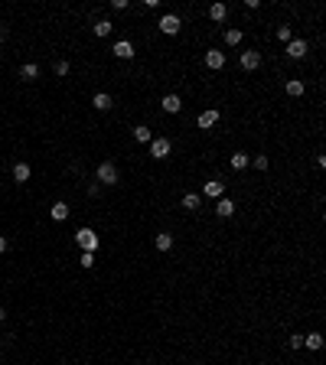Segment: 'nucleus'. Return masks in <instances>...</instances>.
Returning a JSON list of instances; mask_svg holds the SVG:
<instances>
[{
	"mask_svg": "<svg viewBox=\"0 0 326 365\" xmlns=\"http://www.w3.org/2000/svg\"><path fill=\"white\" fill-rule=\"evenodd\" d=\"M95 179H98V186H114V183H117V166L111 163V160L98 163V170H95Z\"/></svg>",
	"mask_w": 326,
	"mask_h": 365,
	"instance_id": "f257e3e1",
	"label": "nucleus"
},
{
	"mask_svg": "<svg viewBox=\"0 0 326 365\" xmlns=\"http://www.w3.org/2000/svg\"><path fill=\"white\" fill-rule=\"evenodd\" d=\"M75 241H78L82 251H98V232H95V228H78Z\"/></svg>",
	"mask_w": 326,
	"mask_h": 365,
	"instance_id": "f03ea898",
	"label": "nucleus"
},
{
	"mask_svg": "<svg viewBox=\"0 0 326 365\" xmlns=\"http://www.w3.org/2000/svg\"><path fill=\"white\" fill-rule=\"evenodd\" d=\"M170 150H173L170 137H150V156H154V160H166Z\"/></svg>",
	"mask_w": 326,
	"mask_h": 365,
	"instance_id": "7ed1b4c3",
	"label": "nucleus"
},
{
	"mask_svg": "<svg viewBox=\"0 0 326 365\" xmlns=\"http://www.w3.org/2000/svg\"><path fill=\"white\" fill-rule=\"evenodd\" d=\"M179 26H183V23H179L176 13H163V16H160V33H166V36H176Z\"/></svg>",
	"mask_w": 326,
	"mask_h": 365,
	"instance_id": "20e7f679",
	"label": "nucleus"
},
{
	"mask_svg": "<svg viewBox=\"0 0 326 365\" xmlns=\"http://www.w3.org/2000/svg\"><path fill=\"white\" fill-rule=\"evenodd\" d=\"M111 52H114L117 59H134V43L131 39H117L114 46H111Z\"/></svg>",
	"mask_w": 326,
	"mask_h": 365,
	"instance_id": "39448f33",
	"label": "nucleus"
},
{
	"mask_svg": "<svg viewBox=\"0 0 326 365\" xmlns=\"http://www.w3.org/2000/svg\"><path fill=\"white\" fill-rule=\"evenodd\" d=\"M258 65H261V52H255V49L241 52V69H245V72H255Z\"/></svg>",
	"mask_w": 326,
	"mask_h": 365,
	"instance_id": "423d86ee",
	"label": "nucleus"
},
{
	"mask_svg": "<svg viewBox=\"0 0 326 365\" xmlns=\"http://www.w3.org/2000/svg\"><path fill=\"white\" fill-rule=\"evenodd\" d=\"M287 55H290V59H303V55H307V39H290V43H287Z\"/></svg>",
	"mask_w": 326,
	"mask_h": 365,
	"instance_id": "0eeeda50",
	"label": "nucleus"
},
{
	"mask_svg": "<svg viewBox=\"0 0 326 365\" xmlns=\"http://www.w3.org/2000/svg\"><path fill=\"white\" fill-rule=\"evenodd\" d=\"M216 215H218V218H232V215H235V202L222 196V199L216 202Z\"/></svg>",
	"mask_w": 326,
	"mask_h": 365,
	"instance_id": "6e6552de",
	"label": "nucleus"
},
{
	"mask_svg": "<svg viewBox=\"0 0 326 365\" xmlns=\"http://www.w3.org/2000/svg\"><path fill=\"white\" fill-rule=\"evenodd\" d=\"M160 108L166 111V114H179V108H183V101H179V95H166Z\"/></svg>",
	"mask_w": 326,
	"mask_h": 365,
	"instance_id": "1a4fd4ad",
	"label": "nucleus"
},
{
	"mask_svg": "<svg viewBox=\"0 0 326 365\" xmlns=\"http://www.w3.org/2000/svg\"><path fill=\"white\" fill-rule=\"evenodd\" d=\"M206 65H209V69H222V65H225V52L209 49V52H206Z\"/></svg>",
	"mask_w": 326,
	"mask_h": 365,
	"instance_id": "9d476101",
	"label": "nucleus"
},
{
	"mask_svg": "<svg viewBox=\"0 0 326 365\" xmlns=\"http://www.w3.org/2000/svg\"><path fill=\"white\" fill-rule=\"evenodd\" d=\"M222 193H225V186H222L218 179H209L206 189H202V196H209V199H222Z\"/></svg>",
	"mask_w": 326,
	"mask_h": 365,
	"instance_id": "9b49d317",
	"label": "nucleus"
},
{
	"mask_svg": "<svg viewBox=\"0 0 326 365\" xmlns=\"http://www.w3.org/2000/svg\"><path fill=\"white\" fill-rule=\"evenodd\" d=\"M216 121H218V111H216V108L202 111V114L196 117V124H199V127H212V124H216Z\"/></svg>",
	"mask_w": 326,
	"mask_h": 365,
	"instance_id": "f8f14e48",
	"label": "nucleus"
},
{
	"mask_svg": "<svg viewBox=\"0 0 326 365\" xmlns=\"http://www.w3.org/2000/svg\"><path fill=\"white\" fill-rule=\"evenodd\" d=\"M30 163H23V160H20V163H13V179L16 183H26V179H30Z\"/></svg>",
	"mask_w": 326,
	"mask_h": 365,
	"instance_id": "ddd939ff",
	"label": "nucleus"
},
{
	"mask_svg": "<svg viewBox=\"0 0 326 365\" xmlns=\"http://www.w3.org/2000/svg\"><path fill=\"white\" fill-rule=\"evenodd\" d=\"M20 78H23V82H36V78H39V65L36 62H26L23 69H20Z\"/></svg>",
	"mask_w": 326,
	"mask_h": 365,
	"instance_id": "4468645a",
	"label": "nucleus"
},
{
	"mask_svg": "<svg viewBox=\"0 0 326 365\" xmlns=\"http://www.w3.org/2000/svg\"><path fill=\"white\" fill-rule=\"evenodd\" d=\"M199 206H202V196H199V193H186V196H183V209L196 212Z\"/></svg>",
	"mask_w": 326,
	"mask_h": 365,
	"instance_id": "2eb2a0df",
	"label": "nucleus"
},
{
	"mask_svg": "<svg viewBox=\"0 0 326 365\" xmlns=\"http://www.w3.org/2000/svg\"><path fill=\"white\" fill-rule=\"evenodd\" d=\"M49 212H53L55 222H65V218H69V202H55V206H53Z\"/></svg>",
	"mask_w": 326,
	"mask_h": 365,
	"instance_id": "dca6fc26",
	"label": "nucleus"
},
{
	"mask_svg": "<svg viewBox=\"0 0 326 365\" xmlns=\"http://www.w3.org/2000/svg\"><path fill=\"white\" fill-rule=\"evenodd\" d=\"M209 16L216 20V23H222V20L228 16V7H225V3H212V7H209Z\"/></svg>",
	"mask_w": 326,
	"mask_h": 365,
	"instance_id": "f3484780",
	"label": "nucleus"
},
{
	"mask_svg": "<svg viewBox=\"0 0 326 365\" xmlns=\"http://www.w3.org/2000/svg\"><path fill=\"white\" fill-rule=\"evenodd\" d=\"M92 104H95L98 111H108V108H111V95H108V92H98V95L92 98Z\"/></svg>",
	"mask_w": 326,
	"mask_h": 365,
	"instance_id": "a211bd4d",
	"label": "nucleus"
},
{
	"mask_svg": "<svg viewBox=\"0 0 326 365\" xmlns=\"http://www.w3.org/2000/svg\"><path fill=\"white\" fill-rule=\"evenodd\" d=\"M303 346H307V349H323V336H320V333H307V336H303Z\"/></svg>",
	"mask_w": 326,
	"mask_h": 365,
	"instance_id": "6ab92c4d",
	"label": "nucleus"
},
{
	"mask_svg": "<svg viewBox=\"0 0 326 365\" xmlns=\"http://www.w3.org/2000/svg\"><path fill=\"white\" fill-rule=\"evenodd\" d=\"M228 163H232V170H245L251 160H248V154H241V150H238V154H232V160H228Z\"/></svg>",
	"mask_w": 326,
	"mask_h": 365,
	"instance_id": "aec40b11",
	"label": "nucleus"
},
{
	"mask_svg": "<svg viewBox=\"0 0 326 365\" xmlns=\"http://www.w3.org/2000/svg\"><path fill=\"white\" fill-rule=\"evenodd\" d=\"M134 140H137V144H150V127L137 124V127H134Z\"/></svg>",
	"mask_w": 326,
	"mask_h": 365,
	"instance_id": "412c9836",
	"label": "nucleus"
},
{
	"mask_svg": "<svg viewBox=\"0 0 326 365\" xmlns=\"http://www.w3.org/2000/svg\"><path fill=\"white\" fill-rule=\"evenodd\" d=\"M222 39H225L228 46H238V43H241V30H235V26H228V30L222 33Z\"/></svg>",
	"mask_w": 326,
	"mask_h": 365,
	"instance_id": "4be33fe9",
	"label": "nucleus"
},
{
	"mask_svg": "<svg viewBox=\"0 0 326 365\" xmlns=\"http://www.w3.org/2000/svg\"><path fill=\"white\" fill-rule=\"evenodd\" d=\"M92 30H95V36H108V33L114 30V23H111V20H98Z\"/></svg>",
	"mask_w": 326,
	"mask_h": 365,
	"instance_id": "5701e85b",
	"label": "nucleus"
},
{
	"mask_svg": "<svg viewBox=\"0 0 326 365\" xmlns=\"http://www.w3.org/2000/svg\"><path fill=\"white\" fill-rule=\"evenodd\" d=\"M157 248H160V251H170L173 248V235L170 232H160V235H157Z\"/></svg>",
	"mask_w": 326,
	"mask_h": 365,
	"instance_id": "b1692460",
	"label": "nucleus"
},
{
	"mask_svg": "<svg viewBox=\"0 0 326 365\" xmlns=\"http://www.w3.org/2000/svg\"><path fill=\"white\" fill-rule=\"evenodd\" d=\"M287 95H290V98H300V95H303V82H297V78L287 82Z\"/></svg>",
	"mask_w": 326,
	"mask_h": 365,
	"instance_id": "393cba45",
	"label": "nucleus"
},
{
	"mask_svg": "<svg viewBox=\"0 0 326 365\" xmlns=\"http://www.w3.org/2000/svg\"><path fill=\"white\" fill-rule=\"evenodd\" d=\"M78 264H82V267H92V264H95V251H82Z\"/></svg>",
	"mask_w": 326,
	"mask_h": 365,
	"instance_id": "a878e982",
	"label": "nucleus"
},
{
	"mask_svg": "<svg viewBox=\"0 0 326 365\" xmlns=\"http://www.w3.org/2000/svg\"><path fill=\"white\" fill-rule=\"evenodd\" d=\"M277 39L280 43H290V26H277Z\"/></svg>",
	"mask_w": 326,
	"mask_h": 365,
	"instance_id": "bb28decb",
	"label": "nucleus"
},
{
	"mask_svg": "<svg viewBox=\"0 0 326 365\" xmlns=\"http://www.w3.org/2000/svg\"><path fill=\"white\" fill-rule=\"evenodd\" d=\"M290 349H303V333H294V336H290Z\"/></svg>",
	"mask_w": 326,
	"mask_h": 365,
	"instance_id": "cd10ccee",
	"label": "nucleus"
},
{
	"mask_svg": "<svg viewBox=\"0 0 326 365\" xmlns=\"http://www.w3.org/2000/svg\"><path fill=\"white\" fill-rule=\"evenodd\" d=\"M255 170H268V156H264V154L255 156Z\"/></svg>",
	"mask_w": 326,
	"mask_h": 365,
	"instance_id": "c85d7f7f",
	"label": "nucleus"
},
{
	"mask_svg": "<svg viewBox=\"0 0 326 365\" xmlns=\"http://www.w3.org/2000/svg\"><path fill=\"white\" fill-rule=\"evenodd\" d=\"M55 75H69V62H65V59H62V62H55Z\"/></svg>",
	"mask_w": 326,
	"mask_h": 365,
	"instance_id": "c756f323",
	"label": "nucleus"
},
{
	"mask_svg": "<svg viewBox=\"0 0 326 365\" xmlns=\"http://www.w3.org/2000/svg\"><path fill=\"white\" fill-rule=\"evenodd\" d=\"M111 10H127V0H111Z\"/></svg>",
	"mask_w": 326,
	"mask_h": 365,
	"instance_id": "7c9ffc66",
	"label": "nucleus"
},
{
	"mask_svg": "<svg viewBox=\"0 0 326 365\" xmlns=\"http://www.w3.org/2000/svg\"><path fill=\"white\" fill-rule=\"evenodd\" d=\"M3 251H7V238H3V235H0V255H3Z\"/></svg>",
	"mask_w": 326,
	"mask_h": 365,
	"instance_id": "2f4dec72",
	"label": "nucleus"
},
{
	"mask_svg": "<svg viewBox=\"0 0 326 365\" xmlns=\"http://www.w3.org/2000/svg\"><path fill=\"white\" fill-rule=\"evenodd\" d=\"M0 319H7V310H3V307H0Z\"/></svg>",
	"mask_w": 326,
	"mask_h": 365,
	"instance_id": "473e14b6",
	"label": "nucleus"
}]
</instances>
